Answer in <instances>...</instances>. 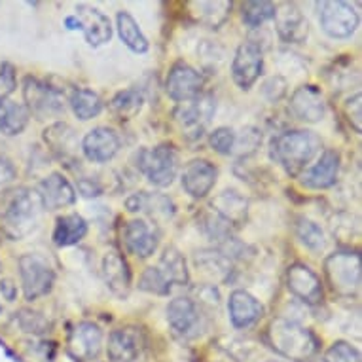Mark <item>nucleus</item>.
Returning a JSON list of instances; mask_svg holds the SVG:
<instances>
[{"label": "nucleus", "mask_w": 362, "mask_h": 362, "mask_svg": "<svg viewBox=\"0 0 362 362\" xmlns=\"http://www.w3.org/2000/svg\"><path fill=\"white\" fill-rule=\"evenodd\" d=\"M23 99L29 114H33L36 119L57 118L65 114V93L63 89L52 86L48 80L25 76Z\"/></svg>", "instance_id": "423d86ee"}, {"label": "nucleus", "mask_w": 362, "mask_h": 362, "mask_svg": "<svg viewBox=\"0 0 362 362\" xmlns=\"http://www.w3.org/2000/svg\"><path fill=\"white\" fill-rule=\"evenodd\" d=\"M266 341L277 355L294 362L311 361L321 347V341L315 332L285 317H277L269 322L266 330Z\"/></svg>", "instance_id": "7ed1b4c3"}, {"label": "nucleus", "mask_w": 362, "mask_h": 362, "mask_svg": "<svg viewBox=\"0 0 362 362\" xmlns=\"http://www.w3.org/2000/svg\"><path fill=\"white\" fill-rule=\"evenodd\" d=\"M80 21V30L86 36V42L93 48H99L103 44H107L112 38V25L107 13H103L99 8L80 4L76 6L74 13Z\"/></svg>", "instance_id": "b1692460"}, {"label": "nucleus", "mask_w": 362, "mask_h": 362, "mask_svg": "<svg viewBox=\"0 0 362 362\" xmlns=\"http://www.w3.org/2000/svg\"><path fill=\"white\" fill-rule=\"evenodd\" d=\"M116 29H118L119 40L124 42L125 46L133 52V54H146L150 48L148 38L139 27L137 19L133 18L129 12H118L116 16Z\"/></svg>", "instance_id": "473e14b6"}, {"label": "nucleus", "mask_w": 362, "mask_h": 362, "mask_svg": "<svg viewBox=\"0 0 362 362\" xmlns=\"http://www.w3.org/2000/svg\"><path fill=\"white\" fill-rule=\"evenodd\" d=\"M82 154L91 163H107L118 154L122 148V139L114 129L99 125L86 133L80 143Z\"/></svg>", "instance_id": "f3484780"}, {"label": "nucleus", "mask_w": 362, "mask_h": 362, "mask_svg": "<svg viewBox=\"0 0 362 362\" xmlns=\"http://www.w3.org/2000/svg\"><path fill=\"white\" fill-rule=\"evenodd\" d=\"M235 141H238V133L232 127H216V129L209 135V144L211 148L220 156H230L235 150Z\"/></svg>", "instance_id": "a19ab883"}, {"label": "nucleus", "mask_w": 362, "mask_h": 362, "mask_svg": "<svg viewBox=\"0 0 362 362\" xmlns=\"http://www.w3.org/2000/svg\"><path fill=\"white\" fill-rule=\"evenodd\" d=\"M322 362H362L361 351L356 349L355 345L344 339L334 341L325 353V361Z\"/></svg>", "instance_id": "79ce46f5"}, {"label": "nucleus", "mask_w": 362, "mask_h": 362, "mask_svg": "<svg viewBox=\"0 0 362 362\" xmlns=\"http://www.w3.org/2000/svg\"><path fill=\"white\" fill-rule=\"evenodd\" d=\"M228 313H230L233 328L245 330L260 321L266 309H264V303L256 296H252L249 291L239 288V291H233L228 298Z\"/></svg>", "instance_id": "5701e85b"}, {"label": "nucleus", "mask_w": 362, "mask_h": 362, "mask_svg": "<svg viewBox=\"0 0 362 362\" xmlns=\"http://www.w3.org/2000/svg\"><path fill=\"white\" fill-rule=\"evenodd\" d=\"M275 4L274 2H245L243 4V23L249 29H258L260 25H264L269 19H274L275 16Z\"/></svg>", "instance_id": "58836bf2"}, {"label": "nucleus", "mask_w": 362, "mask_h": 362, "mask_svg": "<svg viewBox=\"0 0 362 362\" xmlns=\"http://www.w3.org/2000/svg\"><path fill=\"white\" fill-rule=\"evenodd\" d=\"M180 167L178 150L169 143L158 144L154 148H141L137 152V169L148 178L150 185L167 188L177 178Z\"/></svg>", "instance_id": "39448f33"}, {"label": "nucleus", "mask_w": 362, "mask_h": 362, "mask_svg": "<svg viewBox=\"0 0 362 362\" xmlns=\"http://www.w3.org/2000/svg\"><path fill=\"white\" fill-rule=\"evenodd\" d=\"M203 86H205V76L185 61H177L167 72L165 93L178 105L202 95Z\"/></svg>", "instance_id": "1a4fd4ad"}, {"label": "nucleus", "mask_w": 362, "mask_h": 362, "mask_svg": "<svg viewBox=\"0 0 362 362\" xmlns=\"http://www.w3.org/2000/svg\"><path fill=\"white\" fill-rule=\"evenodd\" d=\"M88 220L80 216L78 213L63 214L55 220L54 228V243L57 247H72L78 245L86 235H88Z\"/></svg>", "instance_id": "c756f323"}, {"label": "nucleus", "mask_w": 362, "mask_h": 362, "mask_svg": "<svg viewBox=\"0 0 362 362\" xmlns=\"http://www.w3.org/2000/svg\"><path fill=\"white\" fill-rule=\"evenodd\" d=\"M274 19L277 35L286 44H300L308 38L309 23L296 4L286 2L283 6L275 8Z\"/></svg>", "instance_id": "393cba45"}, {"label": "nucleus", "mask_w": 362, "mask_h": 362, "mask_svg": "<svg viewBox=\"0 0 362 362\" xmlns=\"http://www.w3.org/2000/svg\"><path fill=\"white\" fill-rule=\"evenodd\" d=\"M143 349L144 336L139 327L127 325L108 334L107 356L110 362H135Z\"/></svg>", "instance_id": "dca6fc26"}, {"label": "nucleus", "mask_w": 362, "mask_h": 362, "mask_svg": "<svg viewBox=\"0 0 362 362\" xmlns=\"http://www.w3.org/2000/svg\"><path fill=\"white\" fill-rule=\"evenodd\" d=\"M16 178H18V169L13 161L8 156L0 154V186L12 185Z\"/></svg>", "instance_id": "a18cd8bd"}, {"label": "nucleus", "mask_w": 362, "mask_h": 362, "mask_svg": "<svg viewBox=\"0 0 362 362\" xmlns=\"http://www.w3.org/2000/svg\"><path fill=\"white\" fill-rule=\"evenodd\" d=\"M214 112H216V99L211 93H202L192 101L180 103L175 108L173 116L177 119V124L182 127V131L202 137V133L209 125Z\"/></svg>", "instance_id": "ddd939ff"}, {"label": "nucleus", "mask_w": 362, "mask_h": 362, "mask_svg": "<svg viewBox=\"0 0 362 362\" xmlns=\"http://www.w3.org/2000/svg\"><path fill=\"white\" fill-rule=\"evenodd\" d=\"M0 311H2V303H0Z\"/></svg>", "instance_id": "8fccbe9b"}, {"label": "nucleus", "mask_w": 362, "mask_h": 362, "mask_svg": "<svg viewBox=\"0 0 362 362\" xmlns=\"http://www.w3.org/2000/svg\"><path fill=\"white\" fill-rule=\"evenodd\" d=\"M69 105H71L74 116L78 119H82V122L97 118L103 112V107H105L99 93L88 88L72 89L71 95H69Z\"/></svg>", "instance_id": "72a5a7b5"}, {"label": "nucleus", "mask_w": 362, "mask_h": 362, "mask_svg": "<svg viewBox=\"0 0 362 362\" xmlns=\"http://www.w3.org/2000/svg\"><path fill=\"white\" fill-rule=\"evenodd\" d=\"M16 88H18V80H16V66L6 61V63H2V65H0V99L10 95Z\"/></svg>", "instance_id": "c03bdc74"}, {"label": "nucleus", "mask_w": 362, "mask_h": 362, "mask_svg": "<svg viewBox=\"0 0 362 362\" xmlns=\"http://www.w3.org/2000/svg\"><path fill=\"white\" fill-rule=\"evenodd\" d=\"M197 272L207 275L211 281H226L232 274V260L220 249H203L194 255Z\"/></svg>", "instance_id": "c85d7f7f"}, {"label": "nucleus", "mask_w": 362, "mask_h": 362, "mask_svg": "<svg viewBox=\"0 0 362 362\" xmlns=\"http://www.w3.org/2000/svg\"><path fill=\"white\" fill-rule=\"evenodd\" d=\"M30 114L25 105L12 101L10 97L0 99V133L6 137L21 135L29 125Z\"/></svg>", "instance_id": "7c9ffc66"}, {"label": "nucleus", "mask_w": 362, "mask_h": 362, "mask_svg": "<svg viewBox=\"0 0 362 362\" xmlns=\"http://www.w3.org/2000/svg\"><path fill=\"white\" fill-rule=\"evenodd\" d=\"M197 19L209 29H220L232 13V2H197Z\"/></svg>", "instance_id": "e433bc0d"}, {"label": "nucleus", "mask_w": 362, "mask_h": 362, "mask_svg": "<svg viewBox=\"0 0 362 362\" xmlns=\"http://www.w3.org/2000/svg\"><path fill=\"white\" fill-rule=\"evenodd\" d=\"M288 108L294 118L305 122V124H317L327 114V103H325L322 91L313 83L300 86L292 93Z\"/></svg>", "instance_id": "aec40b11"}, {"label": "nucleus", "mask_w": 362, "mask_h": 362, "mask_svg": "<svg viewBox=\"0 0 362 362\" xmlns=\"http://www.w3.org/2000/svg\"><path fill=\"white\" fill-rule=\"evenodd\" d=\"M339 167H341L339 152L332 148L322 150L317 163L300 175V182L309 190H328L338 182Z\"/></svg>", "instance_id": "6ab92c4d"}, {"label": "nucleus", "mask_w": 362, "mask_h": 362, "mask_svg": "<svg viewBox=\"0 0 362 362\" xmlns=\"http://www.w3.org/2000/svg\"><path fill=\"white\" fill-rule=\"evenodd\" d=\"M65 27L69 30H80V21H78L76 16H69V18H65Z\"/></svg>", "instance_id": "09e8293b"}, {"label": "nucleus", "mask_w": 362, "mask_h": 362, "mask_svg": "<svg viewBox=\"0 0 362 362\" xmlns=\"http://www.w3.org/2000/svg\"><path fill=\"white\" fill-rule=\"evenodd\" d=\"M296 235L302 241L305 249H309L315 255H319L327 249V235L322 232V228L313 220L300 216L296 220Z\"/></svg>", "instance_id": "c9c22d12"}, {"label": "nucleus", "mask_w": 362, "mask_h": 362, "mask_svg": "<svg viewBox=\"0 0 362 362\" xmlns=\"http://www.w3.org/2000/svg\"><path fill=\"white\" fill-rule=\"evenodd\" d=\"M362 97L361 93H355L353 97H349L347 99V103H345L344 107V114L345 118H347V122H349V125L353 127V131L355 133H361V122H362Z\"/></svg>", "instance_id": "37998d69"}, {"label": "nucleus", "mask_w": 362, "mask_h": 362, "mask_svg": "<svg viewBox=\"0 0 362 362\" xmlns=\"http://www.w3.org/2000/svg\"><path fill=\"white\" fill-rule=\"evenodd\" d=\"M19 277L23 286V296L27 302H35L38 298L48 296L54 291L55 269L40 255L27 252L19 256Z\"/></svg>", "instance_id": "6e6552de"}, {"label": "nucleus", "mask_w": 362, "mask_h": 362, "mask_svg": "<svg viewBox=\"0 0 362 362\" xmlns=\"http://www.w3.org/2000/svg\"><path fill=\"white\" fill-rule=\"evenodd\" d=\"M211 211L218 214L220 218L226 220L233 230L245 224L247 214H249V202L245 199L239 192L224 190L220 196H216L211 203Z\"/></svg>", "instance_id": "cd10ccee"}, {"label": "nucleus", "mask_w": 362, "mask_h": 362, "mask_svg": "<svg viewBox=\"0 0 362 362\" xmlns=\"http://www.w3.org/2000/svg\"><path fill=\"white\" fill-rule=\"evenodd\" d=\"M286 288L292 296L308 305H319L325 300V286L319 275L302 262H294L286 269Z\"/></svg>", "instance_id": "4468645a"}, {"label": "nucleus", "mask_w": 362, "mask_h": 362, "mask_svg": "<svg viewBox=\"0 0 362 362\" xmlns=\"http://www.w3.org/2000/svg\"><path fill=\"white\" fill-rule=\"evenodd\" d=\"M160 230L158 226L150 224L143 218H135L125 222L122 230V239L127 252L137 256L139 260H146L154 255L160 247Z\"/></svg>", "instance_id": "2eb2a0df"}, {"label": "nucleus", "mask_w": 362, "mask_h": 362, "mask_svg": "<svg viewBox=\"0 0 362 362\" xmlns=\"http://www.w3.org/2000/svg\"><path fill=\"white\" fill-rule=\"evenodd\" d=\"M319 23L330 38H349L358 27V13L351 4L341 0L321 2Z\"/></svg>", "instance_id": "9d476101"}, {"label": "nucleus", "mask_w": 362, "mask_h": 362, "mask_svg": "<svg viewBox=\"0 0 362 362\" xmlns=\"http://www.w3.org/2000/svg\"><path fill=\"white\" fill-rule=\"evenodd\" d=\"M103 277L107 283L108 291L119 300L129 296L131 285H133V274H131L129 262L118 250H110L103 256Z\"/></svg>", "instance_id": "4be33fe9"}, {"label": "nucleus", "mask_w": 362, "mask_h": 362, "mask_svg": "<svg viewBox=\"0 0 362 362\" xmlns=\"http://www.w3.org/2000/svg\"><path fill=\"white\" fill-rule=\"evenodd\" d=\"M78 192L82 194L83 197H99L103 194V186L97 182L95 178H80L78 180Z\"/></svg>", "instance_id": "49530a36"}, {"label": "nucleus", "mask_w": 362, "mask_h": 362, "mask_svg": "<svg viewBox=\"0 0 362 362\" xmlns=\"http://www.w3.org/2000/svg\"><path fill=\"white\" fill-rule=\"evenodd\" d=\"M42 203L35 190L16 186L0 192V226L13 241L27 238L40 220Z\"/></svg>", "instance_id": "f257e3e1"}, {"label": "nucleus", "mask_w": 362, "mask_h": 362, "mask_svg": "<svg viewBox=\"0 0 362 362\" xmlns=\"http://www.w3.org/2000/svg\"><path fill=\"white\" fill-rule=\"evenodd\" d=\"M218 178V169L209 160H192L186 163L182 171V188L194 199H203L211 194V190L216 185Z\"/></svg>", "instance_id": "412c9836"}, {"label": "nucleus", "mask_w": 362, "mask_h": 362, "mask_svg": "<svg viewBox=\"0 0 362 362\" xmlns=\"http://www.w3.org/2000/svg\"><path fill=\"white\" fill-rule=\"evenodd\" d=\"M125 207L129 213H144L152 220H169L175 216V203L171 197L163 194H148V192H139L127 197Z\"/></svg>", "instance_id": "a878e982"}, {"label": "nucleus", "mask_w": 362, "mask_h": 362, "mask_svg": "<svg viewBox=\"0 0 362 362\" xmlns=\"http://www.w3.org/2000/svg\"><path fill=\"white\" fill-rule=\"evenodd\" d=\"M362 260L358 250H336L325 260V275L334 294L353 300L361 292Z\"/></svg>", "instance_id": "20e7f679"}, {"label": "nucleus", "mask_w": 362, "mask_h": 362, "mask_svg": "<svg viewBox=\"0 0 362 362\" xmlns=\"http://www.w3.org/2000/svg\"><path fill=\"white\" fill-rule=\"evenodd\" d=\"M16 321H18L19 328L27 334L33 336H42V334H48L52 328V322L46 315H42L40 311L35 309L23 308L19 309V313H16Z\"/></svg>", "instance_id": "4c0bfd02"}, {"label": "nucleus", "mask_w": 362, "mask_h": 362, "mask_svg": "<svg viewBox=\"0 0 362 362\" xmlns=\"http://www.w3.org/2000/svg\"><path fill=\"white\" fill-rule=\"evenodd\" d=\"M0 292H2V298H4V300L13 302L16 296H18V285H16L12 279H2L0 281Z\"/></svg>", "instance_id": "de8ad7c7"}, {"label": "nucleus", "mask_w": 362, "mask_h": 362, "mask_svg": "<svg viewBox=\"0 0 362 362\" xmlns=\"http://www.w3.org/2000/svg\"><path fill=\"white\" fill-rule=\"evenodd\" d=\"M143 103L144 97L139 89L127 88L118 91V93L112 97V101H110V110H112V114L116 118L125 122V119L135 118V116L141 112Z\"/></svg>", "instance_id": "f704fd0d"}, {"label": "nucleus", "mask_w": 362, "mask_h": 362, "mask_svg": "<svg viewBox=\"0 0 362 362\" xmlns=\"http://www.w3.org/2000/svg\"><path fill=\"white\" fill-rule=\"evenodd\" d=\"M156 267L160 269L161 275L165 277L167 283L171 286H186L190 283L188 264H186L185 255L177 247H165Z\"/></svg>", "instance_id": "2f4dec72"}, {"label": "nucleus", "mask_w": 362, "mask_h": 362, "mask_svg": "<svg viewBox=\"0 0 362 362\" xmlns=\"http://www.w3.org/2000/svg\"><path fill=\"white\" fill-rule=\"evenodd\" d=\"M321 148V137L308 129L283 131L269 143L272 160L279 163L291 177H300Z\"/></svg>", "instance_id": "f03ea898"}, {"label": "nucleus", "mask_w": 362, "mask_h": 362, "mask_svg": "<svg viewBox=\"0 0 362 362\" xmlns=\"http://www.w3.org/2000/svg\"><path fill=\"white\" fill-rule=\"evenodd\" d=\"M139 288L148 294H156V296H167L171 292V285L167 283V279L156 266L144 269L139 279Z\"/></svg>", "instance_id": "ea45409f"}, {"label": "nucleus", "mask_w": 362, "mask_h": 362, "mask_svg": "<svg viewBox=\"0 0 362 362\" xmlns=\"http://www.w3.org/2000/svg\"><path fill=\"white\" fill-rule=\"evenodd\" d=\"M266 362H277V361H266Z\"/></svg>", "instance_id": "3c124183"}, {"label": "nucleus", "mask_w": 362, "mask_h": 362, "mask_svg": "<svg viewBox=\"0 0 362 362\" xmlns=\"http://www.w3.org/2000/svg\"><path fill=\"white\" fill-rule=\"evenodd\" d=\"M38 197H40L42 209L46 211H59V209L71 207L76 203V190L71 185V180L63 173H49L38 185Z\"/></svg>", "instance_id": "a211bd4d"}, {"label": "nucleus", "mask_w": 362, "mask_h": 362, "mask_svg": "<svg viewBox=\"0 0 362 362\" xmlns=\"http://www.w3.org/2000/svg\"><path fill=\"white\" fill-rule=\"evenodd\" d=\"M264 72V52L260 44L252 40L243 42L232 61V78L235 86L249 91Z\"/></svg>", "instance_id": "9b49d317"}, {"label": "nucleus", "mask_w": 362, "mask_h": 362, "mask_svg": "<svg viewBox=\"0 0 362 362\" xmlns=\"http://www.w3.org/2000/svg\"><path fill=\"white\" fill-rule=\"evenodd\" d=\"M44 143L48 144L49 150L54 152L59 160H74L80 148L76 131L69 124L57 122L44 129Z\"/></svg>", "instance_id": "bb28decb"}, {"label": "nucleus", "mask_w": 362, "mask_h": 362, "mask_svg": "<svg viewBox=\"0 0 362 362\" xmlns=\"http://www.w3.org/2000/svg\"><path fill=\"white\" fill-rule=\"evenodd\" d=\"M103 330L91 321L76 322L66 336V353L76 362H91L101 355Z\"/></svg>", "instance_id": "f8f14e48"}, {"label": "nucleus", "mask_w": 362, "mask_h": 362, "mask_svg": "<svg viewBox=\"0 0 362 362\" xmlns=\"http://www.w3.org/2000/svg\"><path fill=\"white\" fill-rule=\"evenodd\" d=\"M167 322L175 338L190 341L203 334L207 327V315L190 296H177L167 305Z\"/></svg>", "instance_id": "0eeeda50"}]
</instances>
